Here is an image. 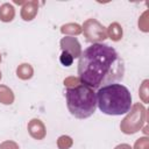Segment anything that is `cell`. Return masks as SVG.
<instances>
[{"mask_svg": "<svg viewBox=\"0 0 149 149\" xmlns=\"http://www.w3.org/2000/svg\"><path fill=\"white\" fill-rule=\"evenodd\" d=\"M97 95V106L107 115H121L130 111L132 94L122 84H108L101 86Z\"/></svg>", "mask_w": 149, "mask_h": 149, "instance_id": "2", "label": "cell"}, {"mask_svg": "<svg viewBox=\"0 0 149 149\" xmlns=\"http://www.w3.org/2000/svg\"><path fill=\"white\" fill-rule=\"evenodd\" d=\"M148 79L143 80L141 87H140V97L144 102H148Z\"/></svg>", "mask_w": 149, "mask_h": 149, "instance_id": "17", "label": "cell"}, {"mask_svg": "<svg viewBox=\"0 0 149 149\" xmlns=\"http://www.w3.org/2000/svg\"><path fill=\"white\" fill-rule=\"evenodd\" d=\"M61 49L62 51H66L72 55L73 58H79L81 55V45L79 41L73 36H65L61 40Z\"/></svg>", "mask_w": 149, "mask_h": 149, "instance_id": "6", "label": "cell"}, {"mask_svg": "<svg viewBox=\"0 0 149 149\" xmlns=\"http://www.w3.org/2000/svg\"><path fill=\"white\" fill-rule=\"evenodd\" d=\"M0 149H20L19 144L14 141H5L2 143H0Z\"/></svg>", "mask_w": 149, "mask_h": 149, "instance_id": "19", "label": "cell"}, {"mask_svg": "<svg viewBox=\"0 0 149 149\" xmlns=\"http://www.w3.org/2000/svg\"><path fill=\"white\" fill-rule=\"evenodd\" d=\"M80 83L79 78H74V77H69L66 79H64V85L66 87H73L76 85H78Z\"/></svg>", "mask_w": 149, "mask_h": 149, "instance_id": "20", "label": "cell"}, {"mask_svg": "<svg viewBox=\"0 0 149 149\" xmlns=\"http://www.w3.org/2000/svg\"><path fill=\"white\" fill-rule=\"evenodd\" d=\"M0 79H1V71H0Z\"/></svg>", "mask_w": 149, "mask_h": 149, "instance_id": "22", "label": "cell"}, {"mask_svg": "<svg viewBox=\"0 0 149 149\" xmlns=\"http://www.w3.org/2000/svg\"><path fill=\"white\" fill-rule=\"evenodd\" d=\"M29 135L35 140H43L47 135L45 126L40 119H31L27 126Z\"/></svg>", "mask_w": 149, "mask_h": 149, "instance_id": "7", "label": "cell"}, {"mask_svg": "<svg viewBox=\"0 0 149 149\" xmlns=\"http://www.w3.org/2000/svg\"><path fill=\"white\" fill-rule=\"evenodd\" d=\"M134 149H149V140L148 137H140L136 140L134 144Z\"/></svg>", "mask_w": 149, "mask_h": 149, "instance_id": "16", "label": "cell"}, {"mask_svg": "<svg viewBox=\"0 0 149 149\" xmlns=\"http://www.w3.org/2000/svg\"><path fill=\"white\" fill-rule=\"evenodd\" d=\"M123 74V59L114 48L107 44L93 43L79 56V80L93 90L120 81Z\"/></svg>", "mask_w": 149, "mask_h": 149, "instance_id": "1", "label": "cell"}, {"mask_svg": "<svg viewBox=\"0 0 149 149\" xmlns=\"http://www.w3.org/2000/svg\"><path fill=\"white\" fill-rule=\"evenodd\" d=\"M73 57H72V55H70L69 52H66V51H62V54H61V56H59V61H61V63L64 65V66H70L72 63H73Z\"/></svg>", "mask_w": 149, "mask_h": 149, "instance_id": "15", "label": "cell"}, {"mask_svg": "<svg viewBox=\"0 0 149 149\" xmlns=\"http://www.w3.org/2000/svg\"><path fill=\"white\" fill-rule=\"evenodd\" d=\"M0 62H1V55H0Z\"/></svg>", "mask_w": 149, "mask_h": 149, "instance_id": "23", "label": "cell"}, {"mask_svg": "<svg viewBox=\"0 0 149 149\" xmlns=\"http://www.w3.org/2000/svg\"><path fill=\"white\" fill-rule=\"evenodd\" d=\"M15 17V8L12 3H2L0 6V20L2 22H10Z\"/></svg>", "mask_w": 149, "mask_h": 149, "instance_id": "9", "label": "cell"}, {"mask_svg": "<svg viewBox=\"0 0 149 149\" xmlns=\"http://www.w3.org/2000/svg\"><path fill=\"white\" fill-rule=\"evenodd\" d=\"M107 33V37H109L112 41H120L122 38L123 31H122V27L118 23V22H113L108 26V28L106 29Z\"/></svg>", "mask_w": 149, "mask_h": 149, "instance_id": "10", "label": "cell"}, {"mask_svg": "<svg viewBox=\"0 0 149 149\" xmlns=\"http://www.w3.org/2000/svg\"><path fill=\"white\" fill-rule=\"evenodd\" d=\"M61 33L69 35H79L81 33V27L78 23H66L61 27Z\"/></svg>", "mask_w": 149, "mask_h": 149, "instance_id": "13", "label": "cell"}, {"mask_svg": "<svg viewBox=\"0 0 149 149\" xmlns=\"http://www.w3.org/2000/svg\"><path fill=\"white\" fill-rule=\"evenodd\" d=\"M146 120V108L141 104H135L128 115L121 121L120 128L125 134H134L142 128Z\"/></svg>", "mask_w": 149, "mask_h": 149, "instance_id": "4", "label": "cell"}, {"mask_svg": "<svg viewBox=\"0 0 149 149\" xmlns=\"http://www.w3.org/2000/svg\"><path fill=\"white\" fill-rule=\"evenodd\" d=\"M73 144V140L68 135H62L57 140V147L58 149H70Z\"/></svg>", "mask_w": 149, "mask_h": 149, "instance_id": "14", "label": "cell"}, {"mask_svg": "<svg viewBox=\"0 0 149 149\" xmlns=\"http://www.w3.org/2000/svg\"><path fill=\"white\" fill-rule=\"evenodd\" d=\"M147 15H148V12H144L143 15L141 16V19L139 20V28L142 30V31H148V23H147Z\"/></svg>", "mask_w": 149, "mask_h": 149, "instance_id": "18", "label": "cell"}, {"mask_svg": "<svg viewBox=\"0 0 149 149\" xmlns=\"http://www.w3.org/2000/svg\"><path fill=\"white\" fill-rule=\"evenodd\" d=\"M81 31L87 42L92 43H100L107 38L106 27H104L98 20L95 19H87L81 27Z\"/></svg>", "mask_w": 149, "mask_h": 149, "instance_id": "5", "label": "cell"}, {"mask_svg": "<svg viewBox=\"0 0 149 149\" xmlns=\"http://www.w3.org/2000/svg\"><path fill=\"white\" fill-rule=\"evenodd\" d=\"M65 99L69 112L77 119H87L95 112V92L83 83L73 87H68L65 91Z\"/></svg>", "mask_w": 149, "mask_h": 149, "instance_id": "3", "label": "cell"}, {"mask_svg": "<svg viewBox=\"0 0 149 149\" xmlns=\"http://www.w3.org/2000/svg\"><path fill=\"white\" fill-rule=\"evenodd\" d=\"M14 101V93L13 91L6 86V85H0V102L3 105H10Z\"/></svg>", "mask_w": 149, "mask_h": 149, "instance_id": "12", "label": "cell"}, {"mask_svg": "<svg viewBox=\"0 0 149 149\" xmlns=\"http://www.w3.org/2000/svg\"><path fill=\"white\" fill-rule=\"evenodd\" d=\"M33 74H34V69H33V66H31L30 64H28V63H23V64L19 65L17 69H16V76H17L20 79H22V80H28V79H30V78L33 77Z\"/></svg>", "mask_w": 149, "mask_h": 149, "instance_id": "11", "label": "cell"}, {"mask_svg": "<svg viewBox=\"0 0 149 149\" xmlns=\"http://www.w3.org/2000/svg\"><path fill=\"white\" fill-rule=\"evenodd\" d=\"M38 10V1H24L21 7V17L24 21H31Z\"/></svg>", "mask_w": 149, "mask_h": 149, "instance_id": "8", "label": "cell"}, {"mask_svg": "<svg viewBox=\"0 0 149 149\" xmlns=\"http://www.w3.org/2000/svg\"><path fill=\"white\" fill-rule=\"evenodd\" d=\"M114 149H132V147L129 144H127V143H122V144L116 146Z\"/></svg>", "mask_w": 149, "mask_h": 149, "instance_id": "21", "label": "cell"}]
</instances>
